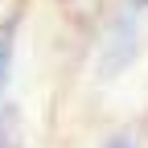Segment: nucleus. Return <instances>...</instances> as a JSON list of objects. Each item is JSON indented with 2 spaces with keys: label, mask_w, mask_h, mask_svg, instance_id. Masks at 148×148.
I'll list each match as a JSON object with an SVG mask.
<instances>
[{
  "label": "nucleus",
  "mask_w": 148,
  "mask_h": 148,
  "mask_svg": "<svg viewBox=\"0 0 148 148\" xmlns=\"http://www.w3.org/2000/svg\"><path fill=\"white\" fill-rule=\"evenodd\" d=\"M136 53H140V25H136L132 12H119L115 21L107 25V33H103L99 62H95V78L99 82L119 78V74L136 62Z\"/></svg>",
  "instance_id": "obj_1"
},
{
  "label": "nucleus",
  "mask_w": 148,
  "mask_h": 148,
  "mask_svg": "<svg viewBox=\"0 0 148 148\" xmlns=\"http://www.w3.org/2000/svg\"><path fill=\"white\" fill-rule=\"evenodd\" d=\"M12 41H16V16L0 25V99H4L8 78H12Z\"/></svg>",
  "instance_id": "obj_2"
},
{
  "label": "nucleus",
  "mask_w": 148,
  "mask_h": 148,
  "mask_svg": "<svg viewBox=\"0 0 148 148\" xmlns=\"http://www.w3.org/2000/svg\"><path fill=\"white\" fill-rule=\"evenodd\" d=\"M16 136V103H0V148H12Z\"/></svg>",
  "instance_id": "obj_3"
},
{
  "label": "nucleus",
  "mask_w": 148,
  "mask_h": 148,
  "mask_svg": "<svg viewBox=\"0 0 148 148\" xmlns=\"http://www.w3.org/2000/svg\"><path fill=\"white\" fill-rule=\"evenodd\" d=\"M132 4H136V8H148V0H132Z\"/></svg>",
  "instance_id": "obj_4"
}]
</instances>
